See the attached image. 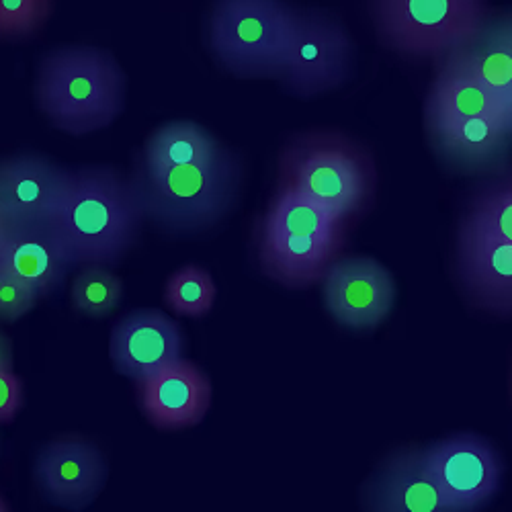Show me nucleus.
Here are the masks:
<instances>
[{
    "instance_id": "nucleus-1",
    "label": "nucleus",
    "mask_w": 512,
    "mask_h": 512,
    "mask_svg": "<svg viewBox=\"0 0 512 512\" xmlns=\"http://www.w3.org/2000/svg\"><path fill=\"white\" fill-rule=\"evenodd\" d=\"M146 222L132 175L111 166L70 170L52 224L74 267H113L130 252Z\"/></svg>"
},
{
    "instance_id": "nucleus-2",
    "label": "nucleus",
    "mask_w": 512,
    "mask_h": 512,
    "mask_svg": "<svg viewBox=\"0 0 512 512\" xmlns=\"http://www.w3.org/2000/svg\"><path fill=\"white\" fill-rule=\"evenodd\" d=\"M125 89V74L107 50L62 46L39 62L35 101L56 130L87 136L119 117Z\"/></svg>"
},
{
    "instance_id": "nucleus-3",
    "label": "nucleus",
    "mask_w": 512,
    "mask_h": 512,
    "mask_svg": "<svg viewBox=\"0 0 512 512\" xmlns=\"http://www.w3.org/2000/svg\"><path fill=\"white\" fill-rule=\"evenodd\" d=\"M347 224L287 187L277 193L259 232L263 273L289 289L322 283L345 246Z\"/></svg>"
},
{
    "instance_id": "nucleus-4",
    "label": "nucleus",
    "mask_w": 512,
    "mask_h": 512,
    "mask_svg": "<svg viewBox=\"0 0 512 512\" xmlns=\"http://www.w3.org/2000/svg\"><path fill=\"white\" fill-rule=\"evenodd\" d=\"M373 185L369 156L340 134H302L281 154L279 187L308 197L347 226L367 207Z\"/></svg>"
},
{
    "instance_id": "nucleus-5",
    "label": "nucleus",
    "mask_w": 512,
    "mask_h": 512,
    "mask_svg": "<svg viewBox=\"0 0 512 512\" xmlns=\"http://www.w3.org/2000/svg\"><path fill=\"white\" fill-rule=\"evenodd\" d=\"M134 185L146 220L173 234L211 228L230 211L240 187V162L226 150L207 164L144 170Z\"/></svg>"
},
{
    "instance_id": "nucleus-6",
    "label": "nucleus",
    "mask_w": 512,
    "mask_h": 512,
    "mask_svg": "<svg viewBox=\"0 0 512 512\" xmlns=\"http://www.w3.org/2000/svg\"><path fill=\"white\" fill-rule=\"evenodd\" d=\"M295 15L287 0H216L207 46L238 78H277Z\"/></svg>"
},
{
    "instance_id": "nucleus-7",
    "label": "nucleus",
    "mask_w": 512,
    "mask_h": 512,
    "mask_svg": "<svg viewBox=\"0 0 512 512\" xmlns=\"http://www.w3.org/2000/svg\"><path fill=\"white\" fill-rule=\"evenodd\" d=\"M383 44L406 58H431L457 48L492 15L486 0H371Z\"/></svg>"
},
{
    "instance_id": "nucleus-8",
    "label": "nucleus",
    "mask_w": 512,
    "mask_h": 512,
    "mask_svg": "<svg viewBox=\"0 0 512 512\" xmlns=\"http://www.w3.org/2000/svg\"><path fill=\"white\" fill-rule=\"evenodd\" d=\"M353 41L345 27L320 11L297 9L277 80L300 99L324 95L349 76Z\"/></svg>"
},
{
    "instance_id": "nucleus-9",
    "label": "nucleus",
    "mask_w": 512,
    "mask_h": 512,
    "mask_svg": "<svg viewBox=\"0 0 512 512\" xmlns=\"http://www.w3.org/2000/svg\"><path fill=\"white\" fill-rule=\"evenodd\" d=\"M422 453L453 512H476L496 496L502 459L490 441L461 433L422 447Z\"/></svg>"
},
{
    "instance_id": "nucleus-10",
    "label": "nucleus",
    "mask_w": 512,
    "mask_h": 512,
    "mask_svg": "<svg viewBox=\"0 0 512 512\" xmlns=\"http://www.w3.org/2000/svg\"><path fill=\"white\" fill-rule=\"evenodd\" d=\"M107 459L101 447L80 435H66L39 449L33 480L50 504L82 510L93 504L107 482Z\"/></svg>"
},
{
    "instance_id": "nucleus-11",
    "label": "nucleus",
    "mask_w": 512,
    "mask_h": 512,
    "mask_svg": "<svg viewBox=\"0 0 512 512\" xmlns=\"http://www.w3.org/2000/svg\"><path fill=\"white\" fill-rule=\"evenodd\" d=\"M322 285L330 316L353 330L379 326L396 300L394 277L369 256H338Z\"/></svg>"
},
{
    "instance_id": "nucleus-12",
    "label": "nucleus",
    "mask_w": 512,
    "mask_h": 512,
    "mask_svg": "<svg viewBox=\"0 0 512 512\" xmlns=\"http://www.w3.org/2000/svg\"><path fill=\"white\" fill-rule=\"evenodd\" d=\"M185 334L181 326L160 310H134L111 330L109 357L117 373L140 381L181 359Z\"/></svg>"
},
{
    "instance_id": "nucleus-13",
    "label": "nucleus",
    "mask_w": 512,
    "mask_h": 512,
    "mask_svg": "<svg viewBox=\"0 0 512 512\" xmlns=\"http://www.w3.org/2000/svg\"><path fill=\"white\" fill-rule=\"evenodd\" d=\"M136 383L144 416L164 433L191 429L211 406L209 377L183 357Z\"/></svg>"
},
{
    "instance_id": "nucleus-14",
    "label": "nucleus",
    "mask_w": 512,
    "mask_h": 512,
    "mask_svg": "<svg viewBox=\"0 0 512 512\" xmlns=\"http://www.w3.org/2000/svg\"><path fill=\"white\" fill-rule=\"evenodd\" d=\"M70 170L37 154L0 160V207L11 226L52 222Z\"/></svg>"
},
{
    "instance_id": "nucleus-15",
    "label": "nucleus",
    "mask_w": 512,
    "mask_h": 512,
    "mask_svg": "<svg viewBox=\"0 0 512 512\" xmlns=\"http://www.w3.org/2000/svg\"><path fill=\"white\" fill-rule=\"evenodd\" d=\"M0 265L27 281L41 300L54 295L74 269L72 256L52 222L11 226L0 244Z\"/></svg>"
},
{
    "instance_id": "nucleus-16",
    "label": "nucleus",
    "mask_w": 512,
    "mask_h": 512,
    "mask_svg": "<svg viewBox=\"0 0 512 512\" xmlns=\"http://www.w3.org/2000/svg\"><path fill=\"white\" fill-rule=\"evenodd\" d=\"M457 277L469 302L512 316V244L459 230Z\"/></svg>"
},
{
    "instance_id": "nucleus-17",
    "label": "nucleus",
    "mask_w": 512,
    "mask_h": 512,
    "mask_svg": "<svg viewBox=\"0 0 512 512\" xmlns=\"http://www.w3.org/2000/svg\"><path fill=\"white\" fill-rule=\"evenodd\" d=\"M371 512H453L437 488L422 447H404L381 463L369 484Z\"/></svg>"
},
{
    "instance_id": "nucleus-18",
    "label": "nucleus",
    "mask_w": 512,
    "mask_h": 512,
    "mask_svg": "<svg viewBox=\"0 0 512 512\" xmlns=\"http://www.w3.org/2000/svg\"><path fill=\"white\" fill-rule=\"evenodd\" d=\"M435 64L437 74L472 78L498 99L512 87V56L496 15H490L476 35L441 56Z\"/></svg>"
},
{
    "instance_id": "nucleus-19",
    "label": "nucleus",
    "mask_w": 512,
    "mask_h": 512,
    "mask_svg": "<svg viewBox=\"0 0 512 512\" xmlns=\"http://www.w3.org/2000/svg\"><path fill=\"white\" fill-rule=\"evenodd\" d=\"M433 140L447 164L463 173H480L504 160L512 136L498 115H484L465 119Z\"/></svg>"
},
{
    "instance_id": "nucleus-20",
    "label": "nucleus",
    "mask_w": 512,
    "mask_h": 512,
    "mask_svg": "<svg viewBox=\"0 0 512 512\" xmlns=\"http://www.w3.org/2000/svg\"><path fill=\"white\" fill-rule=\"evenodd\" d=\"M224 152L226 148L205 127L193 121H173L148 136L136 166L144 170L195 166L216 160Z\"/></svg>"
},
{
    "instance_id": "nucleus-21",
    "label": "nucleus",
    "mask_w": 512,
    "mask_h": 512,
    "mask_svg": "<svg viewBox=\"0 0 512 512\" xmlns=\"http://www.w3.org/2000/svg\"><path fill=\"white\" fill-rule=\"evenodd\" d=\"M484 115L500 117V99L496 95L467 76L437 74L426 99V125L431 136L465 119Z\"/></svg>"
},
{
    "instance_id": "nucleus-22",
    "label": "nucleus",
    "mask_w": 512,
    "mask_h": 512,
    "mask_svg": "<svg viewBox=\"0 0 512 512\" xmlns=\"http://www.w3.org/2000/svg\"><path fill=\"white\" fill-rule=\"evenodd\" d=\"M123 281L111 267L87 265L78 267L70 287V302L76 314L87 318H107L121 302Z\"/></svg>"
},
{
    "instance_id": "nucleus-23",
    "label": "nucleus",
    "mask_w": 512,
    "mask_h": 512,
    "mask_svg": "<svg viewBox=\"0 0 512 512\" xmlns=\"http://www.w3.org/2000/svg\"><path fill=\"white\" fill-rule=\"evenodd\" d=\"M216 283L197 265H185L168 277L164 287V304L177 316L203 318L216 304Z\"/></svg>"
},
{
    "instance_id": "nucleus-24",
    "label": "nucleus",
    "mask_w": 512,
    "mask_h": 512,
    "mask_svg": "<svg viewBox=\"0 0 512 512\" xmlns=\"http://www.w3.org/2000/svg\"><path fill=\"white\" fill-rule=\"evenodd\" d=\"M461 232L512 244V181L482 191L469 205Z\"/></svg>"
},
{
    "instance_id": "nucleus-25",
    "label": "nucleus",
    "mask_w": 512,
    "mask_h": 512,
    "mask_svg": "<svg viewBox=\"0 0 512 512\" xmlns=\"http://www.w3.org/2000/svg\"><path fill=\"white\" fill-rule=\"evenodd\" d=\"M54 0H0V39L33 37L52 17Z\"/></svg>"
},
{
    "instance_id": "nucleus-26",
    "label": "nucleus",
    "mask_w": 512,
    "mask_h": 512,
    "mask_svg": "<svg viewBox=\"0 0 512 512\" xmlns=\"http://www.w3.org/2000/svg\"><path fill=\"white\" fill-rule=\"evenodd\" d=\"M39 300V293L27 281L0 265V322L13 324L21 320Z\"/></svg>"
},
{
    "instance_id": "nucleus-27",
    "label": "nucleus",
    "mask_w": 512,
    "mask_h": 512,
    "mask_svg": "<svg viewBox=\"0 0 512 512\" xmlns=\"http://www.w3.org/2000/svg\"><path fill=\"white\" fill-rule=\"evenodd\" d=\"M23 408V381L15 371H0V426L15 420Z\"/></svg>"
},
{
    "instance_id": "nucleus-28",
    "label": "nucleus",
    "mask_w": 512,
    "mask_h": 512,
    "mask_svg": "<svg viewBox=\"0 0 512 512\" xmlns=\"http://www.w3.org/2000/svg\"><path fill=\"white\" fill-rule=\"evenodd\" d=\"M13 363L15 359H13L11 338L5 332H0V371H15Z\"/></svg>"
},
{
    "instance_id": "nucleus-29",
    "label": "nucleus",
    "mask_w": 512,
    "mask_h": 512,
    "mask_svg": "<svg viewBox=\"0 0 512 512\" xmlns=\"http://www.w3.org/2000/svg\"><path fill=\"white\" fill-rule=\"evenodd\" d=\"M500 119L512 136V87L500 97Z\"/></svg>"
},
{
    "instance_id": "nucleus-30",
    "label": "nucleus",
    "mask_w": 512,
    "mask_h": 512,
    "mask_svg": "<svg viewBox=\"0 0 512 512\" xmlns=\"http://www.w3.org/2000/svg\"><path fill=\"white\" fill-rule=\"evenodd\" d=\"M498 21H500V29H502V35H504V41H506V48L512 56V13L510 15H498Z\"/></svg>"
},
{
    "instance_id": "nucleus-31",
    "label": "nucleus",
    "mask_w": 512,
    "mask_h": 512,
    "mask_svg": "<svg viewBox=\"0 0 512 512\" xmlns=\"http://www.w3.org/2000/svg\"><path fill=\"white\" fill-rule=\"evenodd\" d=\"M9 228H11V222L7 220V216H5V211H3V207H0V236H5Z\"/></svg>"
},
{
    "instance_id": "nucleus-32",
    "label": "nucleus",
    "mask_w": 512,
    "mask_h": 512,
    "mask_svg": "<svg viewBox=\"0 0 512 512\" xmlns=\"http://www.w3.org/2000/svg\"><path fill=\"white\" fill-rule=\"evenodd\" d=\"M0 512H11L9 506H7V502L3 500V496H0Z\"/></svg>"
},
{
    "instance_id": "nucleus-33",
    "label": "nucleus",
    "mask_w": 512,
    "mask_h": 512,
    "mask_svg": "<svg viewBox=\"0 0 512 512\" xmlns=\"http://www.w3.org/2000/svg\"><path fill=\"white\" fill-rule=\"evenodd\" d=\"M0 244H3V236H0Z\"/></svg>"
}]
</instances>
